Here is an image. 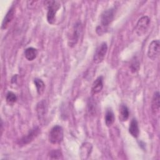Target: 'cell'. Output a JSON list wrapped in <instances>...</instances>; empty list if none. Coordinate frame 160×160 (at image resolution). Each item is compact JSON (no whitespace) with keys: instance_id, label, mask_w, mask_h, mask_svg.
Masks as SVG:
<instances>
[{"instance_id":"6da1fadb","label":"cell","mask_w":160,"mask_h":160,"mask_svg":"<svg viewBox=\"0 0 160 160\" xmlns=\"http://www.w3.org/2000/svg\"><path fill=\"white\" fill-rule=\"evenodd\" d=\"M44 4L48 9L47 21L49 24H54L56 21V14L60 8V3L57 1H46Z\"/></svg>"},{"instance_id":"7a4b0ae2","label":"cell","mask_w":160,"mask_h":160,"mask_svg":"<svg viewBox=\"0 0 160 160\" xmlns=\"http://www.w3.org/2000/svg\"><path fill=\"white\" fill-rule=\"evenodd\" d=\"M63 136L64 132L62 127L59 125H56L49 132V140L52 144H59L62 141Z\"/></svg>"},{"instance_id":"3957f363","label":"cell","mask_w":160,"mask_h":160,"mask_svg":"<svg viewBox=\"0 0 160 160\" xmlns=\"http://www.w3.org/2000/svg\"><path fill=\"white\" fill-rule=\"evenodd\" d=\"M150 24V19L148 16H144L141 17L138 21L136 26V32L138 36H142L144 35Z\"/></svg>"},{"instance_id":"277c9868","label":"cell","mask_w":160,"mask_h":160,"mask_svg":"<svg viewBox=\"0 0 160 160\" xmlns=\"http://www.w3.org/2000/svg\"><path fill=\"white\" fill-rule=\"evenodd\" d=\"M107 51H108V45L106 42H103L98 47V48L96 49L94 52V57H93L94 62L96 64L101 62L105 58Z\"/></svg>"},{"instance_id":"5b68a950","label":"cell","mask_w":160,"mask_h":160,"mask_svg":"<svg viewBox=\"0 0 160 160\" xmlns=\"http://www.w3.org/2000/svg\"><path fill=\"white\" fill-rule=\"evenodd\" d=\"M160 52V42L159 40H153L149 45L148 56L152 59L155 60L158 58Z\"/></svg>"},{"instance_id":"8992f818","label":"cell","mask_w":160,"mask_h":160,"mask_svg":"<svg viewBox=\"0 0 160 160\" xmlns=\"http://www.w3.org/2000/svg\"><path fill=\"white\" fill-rule=\"evenodd\" d=\"M114 16V10L113 9H109L104 11L101 15V25L102 27H106L109 26L112 21Z\"/></svg>"},{"instance_id":"52a82bcc","label":"cell","mask_w":160,"mask_h":160,"mask_svg":"<svg viewBox=\"0 0 160 160\" xmlns=\"http://www.w3.org/2000/svg\"><path fill=\"white\" fill-rule=\"evenodd\" d=\"M81 31V26L79 23H77L73 29L72 34L69 39V46H73L78 41L79 35Z\"/></svg>"},{"instance_id":"ba28073f","label":"cell","mask_w":160,"mask_h":160,"mask_svg":"<svg viewBox=\"0 0 160 160\" xmlns=\"http://www.w3.org/2000/svg\"><path fill=\"white\" fill-rule=\"evenodd\" d=\"M39 133V129L38 128H34V129H31L27 135L24 136L20 141L21 144H26L29 142H31L34 138H36V136Z\"/></svg>"},{"instance_id":"9c48e42d","label":"cell","mask_w":160,"mask_h":160,"mask_svg":"<svg viewBox=\"0 0 160 160\" xmlns=\"http://www.w3.org/2000/svg\"><path fill=\"white\" fill-rule=\"evenodd\" d=\"M14 12H15L14 8L13 6H12L9 9V11L7 12L6 16H4V18L2 22V26H1L2 29H6L8 28L9 23L11 22V21L12 20V19L14 18Z\"/></svg>"},{"instance_id":"30bf717a","label":"cell","mask_w":160,"mask_h":160,"mask_svg":"<svg viewBox=\"0 0 160 160\" xmlns=\"http://www.w3.org/2000/svg\"><path fill=\"white\" fill-rule=\"evenodd\" d=\"M103 88V78L99 76L94 81L91 88V92L92 94H96L100 92Z\"/></svg>"},{"instance_id":"8fae6325","label":"cell","mask_w":160,"mask_h":160,"mask_svg":"<svg viewBox=\"0 0 160 160\" xmlns=\"http://www.w3.org/2000/svg\"><path fill=\"white\" fill-rule=\"evenodd\" d=\"M160 96L159 92L156 91L154 93L151 101V109L154 114H156L159 112L160 107Z\"/></svg>"},{"instance_id":"7c38bea8","label":"cell","mask_w":160,"mask_h":160,"mask_svg":"<svg viewBox=\"0 0 160 160\" xmlns=\"http://www.w3.org/2000/svg\"><path fill=\"white\" fill-rule=\"evenodd\" d=\"M129 132L132 136L134 138H137L139 134V126L138 121L136 119H132L131 121L129 128Z\"/></svg>"},{"instance_id":"4fadbf2b","label":"cell","mask_w":160,"mask_h":160,"mask_svg":"<svg viewBox=\"0 0 160 160\" xmlns=\"http://www.w3.org/2000/svg\"><path fill=\"white\" fill-rule=\"evenodd\" d=\"M115 118L113 111L111 108H108L106 110L105 114V123L108 127L111 126L114 122Z\"/></svg>"},{"instance_id":"5bb4252c","label":"cell","mask_w":160,"mask_h":160,"mask_svg":"<svg viewBox=\"0 0 160 160\" xmlns=\"http://www.w3.org/2000/svg\"><path fill=\"white\" fill-rule=\"evenodd\" d=\"M38 54V50L34 48H28L25 49L24 56L25 58L29 61L34 60Z\"/></svg>"},{"instance_id":"9a60e30c","label":"cell","mask_w":160,"mask_h":160,"mask_svg":"<svg viewBox=\"0 0 160 160\" xmlns=\"http://www.w3.org/2000/svg\"><path fill=\"white\" fill-rule=\"evenodd\" d=\"M129 116V109L124 104H121L119 108V119L121 121H126L128 120Z\"/></svg>"},{"instance_id":"2e32d148","label":"cell","mask_w":160,"mask_h":160,"mask_svg":"<svg viewBox=\"0 0 160 160\" xmlns=\"http://www.w3.org/2000/svg\"><path fill=\"white\" fill-rule=\"evenodd\" d=\"M34 83L35 84V86L36 88V91L38 94L41 95L44 92V89H45V84L44 82L38 78H36L34 80Z\"/></svg>"},{"instance_id":"e0dca14e","label":"cell","mask_w":160,"mask_h":160,"mask_svg":"<svg viewBox=\"0 0 160 160\" xmlns=\"http://www.w3.org/2000/svg\"><path fill=\"white\" fill-rule=\"evenodd\" d=\"M81 149H84V150H81V156H84V158L86 159L89 156V154L91 151V149H92L91 144L89 142L84 143L81 146Z\"/></svg>"},{"instance_id":"ac0fdd59","label":"cell","mask_w":160,"mask_h":160,"mask_svg":"<svg viewBox=\"0 0 160 160\" xmlns=\"http://www.w3.org/2000/svg\"><path fill=\"white\" fill-rule=\"evenodd\" d=\"M36 109H37V112H38V117L40 119L44 116V114H45L46 106H45V102H44V101H42L39 102L37 104Z\"/></svg>"},{"instance_id":"d6986e66","label":"cell","mask_w":160,"mask_h":160,"mask_svg":"<svg viewBox=\"0 0 160 160\" xmlns=\"http://www.w3.org/2000/svg\"><path fill=\"white\" fill-rule=\"evenodd\" d=\"M49 157L50 159H62V153L61 152V151H59V149H53L52 151H51L49 153Z\"/></svg>"},{"instance_id":"ffe728a7","label":"cell","mask_w":160,"mask_h":160,"mask_svg":"<svg viewBox=\"0 0 160 160\" xmlns=\"http://www.w3.org/2000/svg\"><path fill=\"white\" fill-rule=\"evenodd\" d=\"M6 102L9 104H13L17 100V97L16 94L12 92H8L6 95Z\"/></svg>"},{"instance_id":"44dd1931","label":"cell","mask_w":160,"mask_h":160,"mask_svg":"<svg viewBox=\"0 0 160 160\" xmlns=\"http://www.w3.org/2000/svg\"><path fill=\"white\" fill-rule=\"evenodd\" d=\"M139 64L137 61H135V62H132L131 65V71L132 72L138 71L139 70Z\"/></svg>"}]
</instances>
